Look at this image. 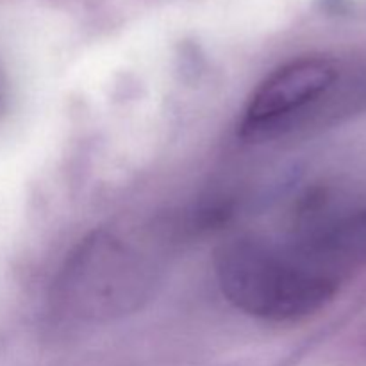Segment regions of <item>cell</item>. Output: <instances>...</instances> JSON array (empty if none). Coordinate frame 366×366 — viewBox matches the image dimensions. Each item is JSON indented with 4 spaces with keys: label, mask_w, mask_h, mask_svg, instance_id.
<instances>
[{
    "label": "cell",
    "mask_w": 366,
    "mask_h": 366,
    "mask_svg": "<svg viewBox=\"0 0 366 366\" xmlns=\"http://www.w3.org/2000/svg\"><path fill=\"white\" fill-rule=\"evenodd\" d=\"M225 299L250 317L299 320L320 310L335 293L336 279L315 267L292 242L238 236L214 257Z\"/></svg>",
    "instance_id": "1"
},
{
    "label": "cell",
    "mask_w": 366,
    "mask_h": 366,
    "mask_svg": "<svg viewBox=\"0 0 366 366\" xmlns=\"http://www.w3.org/2000/svg\"><path fill=\"white\" fill-rule=\"evenodd\" d=\"M154 285L156 270L134 245L99 231L66 257L52 299L57 310L74 320H114L138 310Z\"/></svg>",
    "instance_id": "2"
},
{
    "label": "cell",
    "mask_w": 366,
    "mask_h": 366,
    "mask_svg": "<svg viewBox=\"0 0 366 366\" xmlns=\"http://www.w3.org/2000/svg\"><path fill=\"white\" fill-rule=\"evenodd\" d=\"M336 79L329 61L299 59L272 71L250 97L239 134L245 139H270L293 127L297 118L324 97Z\"/></svg>",
    "instance_id": "3"
}]
</instances>
